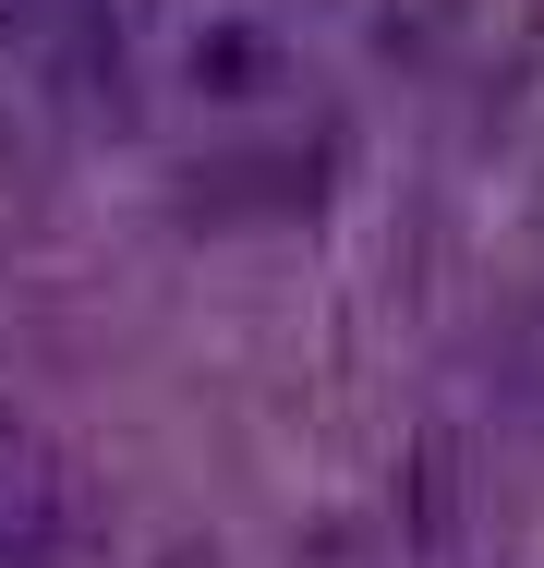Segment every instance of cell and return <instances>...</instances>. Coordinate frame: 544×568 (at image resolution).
Returning a JSON list of instances; mask_svg holds the SVG:
<instances>
[{
	"label": "cell",
	"mask_w": 544,
	"mask_h": 568,
	"mask_svg": "<svg viewBox=\"0 0 544 568\" xmlns=\"http://www.w3.org/2000/svg\"><path fill=\"white\" fill-rule=\"evenodd\" d=\"M85 532H98L85 471L37 448V459H24V484L0 496V568H73V557H85Z\"/></svg>",
	"instance_id": "6da1fadb"
},
{
	"label": "cell",
	"mask_w": 544,
	"mask_h": 568,
	"mask_svg": "<svg viewBox=\"0 0 544 568\" xmlns=\"http://www.w3.org/2000/svg\"><path fill=\"white\" fill-rule=\"evenodd\" d=\"M194 85H206V98H266V85H279V49H266L254 24H206V37H194Z\"/></svg>",
	"instance_id": "7a4b0ae2"
},
{
	"label": "cell",
	"mask_w": 544,
	"mask_h": 568,
	"mask_svg": "<svg viewBox=\"0 0 544 568\" xmlns=\"http://www.w3.org/2000/svg\"><path fill=\"white\" fill-rule=\"evenodd\" d=\"M447 508H460V436H424V471H412V520L447 532Z\"/></svg>",
	"instance_id": "3957f363"
},
{
	"label": "cell",
	"mask_w": 544,
	"mask_h": 568,
	"mask_svg": "<svg viewBox=\"0 0 544 568\" xmlns=\"http://www.w3.org/2000/svg\"><path fill=\"white\" fill-rule=\"evenodd\" d=\"M24 459H37V436H24V424H12V412H0V496H12V484H24Z\"/></svg>",
	"instance_id": "277c9868"
},
{
	"label": "cell",
	"mask_w": 544,
	"mask_h": 568,
	"mask_svg": "<svg viewBox=\"0 0 544 568\" xmlns=\"http://www.w3.org/2000/svg\"><path fill=\"white\" fill-rule=\"evenodd\" d=\"M158 568H218V557H206V545H170V557H158Z\"/></svg>",
	"instance_id": "5b68a950"
},
{
	"label": "cell",
	"mask_w": 544,
	"mask_h": 568,
	"mask_svg": "<svg viewBox=\"0 0 544 568\" xmlns=\"http://www.w3.org/2000/svg\"><path fill=\"white\" fill-rule=\"evenodd\" d=\"M12 12H24V0H0V24H12Z\"/></svg>",
	"instance_id": "8992f818"
}]
</instances>
